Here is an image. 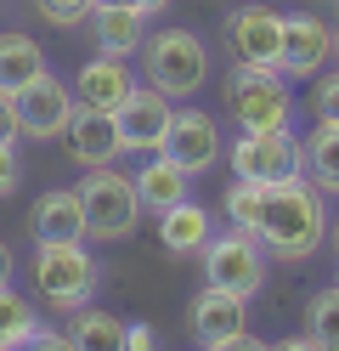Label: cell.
Listing matches in <instances>:
<instances>
[{"mask_svg": "<svg viewBox=\"0 0 339 351\" xmlns=\"http://www.w3.org/2000/svg\"><path fill=\"white\" fill-rule=\"evenodd\" d=\"M210 238H215L210 232V210L192 204V199L158 215V250H170V255H203Z\"/></svg>", "mask_w": 339, "mask_h": 351, "instance_id": "cell-19", "label": "cell"}, {"mask_svg": "<svg viewBox=\"0 0 339 351\" xmlns=\"http://www.w3.org/2000/svg\"><path fill=\"white\" fill-rule=\"evenodd\" d=\"M164 159H175L187 176H203V170H215L226 153H221V125L203 114V108H175V119H170V136H164Z\"/></svg>", "mask_w": 339, "mask_h": 351, "instance_id": "cell-11", "label": "cell"}, {"mask_svg": "<svg viewBox=\"0 0 339 351\" xmlns=\"http://www.w3.org/2000/svg\"><path fill=\"white\" fill-rule=\"evenodd\" d=\"M328 193H316L305 176H288V182L266 187V210H260V244L266 255L300 267L316 250L328 244Z\"/></svg>", "mask_w": 339, "mask_h": 351, "instance_id": "cell-1", "label": "cell"}, {"mask_svg": "<svg viewBox=\"0 0 339 351\" xmlns=\"http://www.w3.org/2000/svg\"><path fill=\"white\" fill-rule=\"evenodd\" d=\"M271 351H323V346H316L311 335H288V340H277V346H271Z\"/></svg>", "mask_w": 339, "mask_h": 351, "instance_id": "cell-32", "label": "cell"}, {"mask_svg": "<svg viewBox=\"0 0 339 351\" xmlns=\"http://www.w3.org/2000/svg\"><path fill=\"white\" fill-rule=\"evenodd\" d=\"M34 74H45V51H40V40H29V34H0V91H23Z\"/></svg>", "mask_w": 339, "mask_h": 351, "instance_id": "cell-20", "label": "cell"}, {"mask_svg": "<svg viewBox=\"0 0 339 351\" xmlns=\"http://www.w3.org/2000/svg\"><path fill=\"white\" fill-rule=\"evenodd\" d=\"M136 193H142V210H153V215H164V210H175V204H187L192 199V176L181 170L175 159H147L142 170H136Z\"/></svg>", "mask_w": 339, "mask_h": 351, "instance_id": "cell-18", "label": "cell"}, {"mask_svg": "<svg viewBox=\"0 0 339 351\" xmlns=\"http://www.w3.org/2000/svg\"><path fill=\"white\" fill-rule=\"evenodd\" d=\"M221 351H271V346H266V340H249V335H238L232 346H221Z\"/></svg>", "mask_w": 339, "mask_h": 351, "instance_id": "cell-34", "label": "cell"}, {"mask_svg": "<svg viewBox=\"0 0 339 351\" xmlns=\"http://www.w3.org/2000/svg\"><path fill=\"white\" fill-rule=\"evenodd\" d=\"M187 328H192L198 351H221V346H232L238 335H249V306H243V295L203 283V295L192 300V312H187Z\"/></svg>", "mask_w": 339, "mask_h": 351, "instance_id": "cell-13", "label": "cell"}, {"mask_svg": "<svg viewBox=\"0 0 339 351\" xmlns=\"http://www.w3.org/2000/svg\"><path fill=\"white\" fill-rule=\"evenodd\" d=\"M136 6H142L147 17H158V12H164V6H170V0H136Z\"/></svg>", "mask_w": 339, "mask_h": 351, "instance_id": "cell-35", "label": "cell"}, {"mask_svg": "<svg viewBox=\"0 0 339 351\" xmlns=\"http://www.w3.org/2000/svg\"><path fill=\"white\" fill-rule=\"evenodd\" d=\"M68 159L79 170H102L125 159V136H119V114H102V108H74V125H68Z\"/></svg>", "mask_w": 339, "mask_h": 351, "instance_id": "cell-14", "label": "cell"}, {"mask_svg": "<svg viewBox=\"0 0 339 351\" xmlns=\"http://www.w3.org/2000/svg\"><path fill=\"white\" fill-rule=\"evenodd\" d=\"M203 283L232 289L243 300L260 295V283H266V244H260V232L226 227L221 238H210V250H203Z\"/></svg>", "mask_w": 339, "mask_h": 351, "instance_id": "cell-7", "label": "cell"}, {"mask_svg": "<svg viewBox=\"0 0 339 351\" xmlns=\"http://www.w3.org/2000/svg\"><path fill=\"white\" fill-rule=\"evenodd\" d=\"M130 91H136V74L125 69V57H108V51H97V57L74 74V102H79V108L119 114V102H125Z\"/></svg>", "mask_w": 339, "mask_h": 351, "instance_id": "cell-16", "label": "cell"}, {"mask_svg": "<svg viewBox=\"0 0 339 351\" xmlns=\"http://www.w3.org/2000/svg\"><path fill=\"white\" fill-rule=\"evenodd\" d=\"M74 351H125V323L113 312H97V306H79L74 328H68Z\"/></svg>", "mask_w": 339, "mask_h": 351, "instance_id": "cell-22", "label": "cell"}, {"mask_svg": "<svg viewBox=\"0 0 339 351\" xmlns=\"http://www.w3.org/2000/svg\"><path fill=\"white\" fill-rule=\"evenodd\" d=\"M226 57L238 69H277L283 57V12L277 6H238L226 17Z\"/></svg>", "mask_w": 339, "mask_h": 351, "instance_id": "cell-9", "label": "cell"}, {"mask_svg": "<svg viewBox=\"0 0 339 351\" xmlns=\"http://www.w3.org/2000/svg\"><path fill=\"white\" fill-rule=\"evenodd\" d=\"M12 267H17V261H12V244L0 238V283H12Z\"/></svg>", "mask_w": 339, "mask_h": 351, "instance_id": "cell-33", "label": "cell"}, {"mask_svg": "<svg viewBox=\"0 0 339 351\" xmlns=\"http://www.w3.org/2000/svg\"><path fill=\"white\" fill-rule=\"evenodd\" d=\"M305 335L323 346V351H339V283L311 300V312H305Z\"/></svg>", "mask_w": 339, "mask_h": 351, "instance_id": "cell-25", "label": "cell"}, {"mask_svg": "<svg viewBox=\"0 0 339 351\" xmlns=\"http://www.w3.org/2000/svg\"><path fill=\"white\" fill-rule=\"evenodd\" d=\"M226 221H232L238 232H260V210H266V187L260 182H243V176H238V182L232 187H226Z\"/></svg>", "mask_w": 339, "mask_h": 351, "instance_id": "cell-23", "label": "cell"}, {"mask_svg": "<svg viewBox=\"0 0 339 351\" xmlns=\"http://www.w3.org/2000/svg\"><path fill=\"white\" fill-rule=\"evenodd\" d=\"M97 283H102V267H97V255H90L85 244H40V255H34V295L51 306V312L74 317L79 306H90Z\"/></svg>", "mask_w": 339, "mask_h": 351, "instance_id": "cell-4", "label": "cell"}, {"mask_svg": "<svg viewBox=\"0 0 339 351\" xmlns=\"http://www.w3.org/2000/svg\"><path fill=\"white\" fill-rule=\"evenodd\" d=\"M34 12L51 29H74V23H85V17L97 12V0H34Z\"/></svg>", "mask_w": 339, "mask_h": 351, "instance_id": "cell-26", "label": "cell"}, {"mask_svg": "<svg viewBox=\"0 0 339 351\" xmlns=\"http://www.w3.org/2000/svg\"><path fill=\"white\" fill-rule=\"evenodd\" d=\"M339 57V40H334V23L316 12H283V57L277 69L288 80H316Z\"/></svg>", "mask_w": 339, "mask_h": 351, "instance_id": "cell-8", "label": "cell"}, {"mask_svg": "<svg viewBox=\"0 0 339 351\" xmlns=\"http://www.w3.org/2000/svg\"><path fill=\"white\" fill-rule=\"evenodd\" d=\"M311 114H316V125H339V69L316 80V91H311Z\"/></svg>", "mask_w": 339, "mask_h": 351, "instance_id": "cell-27", "label": "cell"}, {"mask_svg": "<svg viewBox=\"0 0 339 351\" xmlns=\"http://www.w3.org/2000/svg\"><path fill=\"white\" fill-rule=\"evenodd\" d=\"M23 182V159H17V142H0V199H12Z\"/></svg>", "mask_w": 339, "mask_h": 351, "instance_id": "cell-29", "label": "cell"}, {"mask_svg": "<svg viewBox=\"0 0 339 351\" xmlns=\"http://www.w3.org/2000/svg\"><path fill=\"white\" fill-rule=\"evenodd\" d=\"M79 204H85V238L97 244H119L142 227V193H136V176H125L119 165H102V170H85L79 182Z\"/></svg>", "mask_w": 339, "mask_h": 351, "instance_id": "cell-2", "label": "cell"}, {"mask_svg": "<svg viewBox=\"0 0 339 351\" xmlns=\"http://www.w3.org/2000/svg\"><path fill=\"white\" fill-rule=\"evenodd\" d=\"M23 136V114H17V97L0 91V142H17Z\"/></svg>", "mask_w": 339, "mask_h": 351, "instance_id": "cell-30", "label": "cell"}, {"mask_svg": "<svg viewBox=\"0 0 339 351\" xmlns=\"http://www.w3.org/2000/svg\"><path fill=\"white\" fill-rule=\"evenodd\" d=\"M125 351H158L153 323H125Z\"/></svg>", "mask_w": 339, "mask_h": 351, "instance_id": "cell-31", "label": "cell"}, {"mask_svg": "<svg viewBox=\"0 0 339 351\" xmlns=\"http://www.w3.org/2000/svg\"><path fill=\"white\" fill-rule=\"evenodd\" d=\"M34 328H40V312L12 289V283H0V346H12V340H23V335H34Z\"/></svg>", "mask_w": 339, "mask_h": 351, "instance_id": "cell-24", "label": "cell"}, {"mask_svg": "<svg viewBox=\"0 0 339 351\" xmlns=\"http://www.w3.org/2000/svg\"><path fill=\"white\" fill-rule=\"evenodd\" d=\"M97 6H136V0H97ZM136 12H142V6H136Z\"/></svg>", "mask_w": 339, "mask_h": 351, "instance_id": "cell-36", "label": "cell"}, {"mask_svg": "<svg viewBox=\"0 0 339 351\" xmlns=\"http://www.w3.org/2000/svg\"><path fill=\"white\" fill-rule=\"evenodd\" d=\"M232 176H243V182H288V176H305V142L294 136V125L283 130H238L232 142Z\"/></svg>", "mask_w": 339, "mask_h": 351, "instance_id": "cell-6", "label": "cell"}, {"mask_svg": "<svg viewBox=\"0 0 339 351\" xmlns=\"http://www.w3.org/2000/svg\"><path fill=\"white\" fill-rule=\"evenodd\" d=\"M305 182L339 199V125H316L305 136Z\"/></svg>", "mask_w": 339, "mask_h": 351, "instance_id": "cell-21", "label": "cell"}, {"mask_svg": "<svg viewBox=\"0 0 339 351\" xmlns=\"http://www.w3.org/2000/svg\"><path fill=\"white\" fill-rule=\"evenodd\" d=\"M226 114L238 130H283L294 119V91L283 69H238L226 74Z\"/></svg>", "mask_w": 339, "mask_h": 351, "instance_id": "cell-5", "label": "cell"}, {"mask_svg": "<svg viewBox=\"0 0 339 351\" xmlns=\"http://www.w3.org/2000/svg\"><path fill=\"white\" fill-rule=\"evenodd\" d=\"M74 91L57 80V74H34L29 85L17 91V114H23V136L34 142H62L68 125H74Z\"/></svg>", "mask_w": 339, "mask_h": 351, "instance_id": "cell-10", "label": "cell"}, {"mask_svg": "<svg viewBox=\"0 0 339 351\" xmlns=\"http://www.w3.org/2000/svg\"><path fill=\"white\" fill-rule=\"evenodd\" d=\"M170 119H175V102L158 91V85H136V91L119 102V136L125 153H158L170 136Z\"/></svg>", "mask_w": 339, "mask_h": 351, "instance_id": "cell-12", "label": "cell"}, {"mask_svg": "<svg viewBox=\"0 0 339 351\" xmlns=\"http://www.w3.org/2000/svg\"><path fill=\"white\" fill-rule=\"evenodd\" d=\"M0 351H74V340H68V328H34V335H23L12 346H0Z\"/></svg>", "mask_w": 339, "mask_h": 351, "instance_id": "cell-28", "label": "cell"}, {"mask_svg": "<svg viewBox=\"0 0 339 351\" xmlns=\"http://www.w3.org/2000/svg\"><path fill=\"white\" fill-rule=\"evenodd\" d=\"M328 238H334V255H339V221H334V227H328Z\"/></svg>", "mask_w": 339, "mask_h": 351, "instance_id": "cell-37", "label": "cell"}, {"mask_svg": "<svg viewBox=\"0 0 339 351\" xmlns=\"http://www.w3.org/2000/svg\"><path fill=\"white\" fill-rule=\"evenodd\" d=\"M142 74L170 102H187L210 80V51H203V40L192 29H153L147 46H142Z\"/></svg>", "mask_w": 339, "mask_h": 351, "instance_id": "cell-3", "label": "cell"}, {"mask_svg": "<svg viewBox=\"0 0 339 351\" xmlns=\"http://www.w3.org/2000/svg\"><path fill=\"white\" fill-rule=\"evenodd\" d=\"M334 40H339V29H334Z\"/></svg>", "mask_w": 339, "mask_h": 351, "instance_id": "cell-38", "label": "cell"}, {"mask_svg": "<svg viewBox=\"0 0 339 351\" xmlns=\"http://www.w3.org/2000/svg\"><path fill=\"white\" fill-rule=\"evenodd\" d=\"M90 23V40H97V51H108V57H136L147 46V12H136V6H97L85 17Z\"/></svg>", "mask_w": 339, "mask_h": 351, "instance_id": "cell-17", "label": "cell"}, {"mask_svg": "<svg viewBox=\"0 0 339 351\" xmlns=\"http://www.w3.org/2000/svg\"><path fill=\"white\" fill-rule=\"evenodd\" d=\"M29 238L34 244H85V204H79V187H51L34 199L29 215Z\"/></svg>", "mask_w": 339, "mask_h": 351, "instance_id": "cell-15", "label": "cell"}]
</instances>
